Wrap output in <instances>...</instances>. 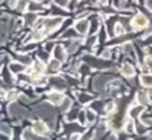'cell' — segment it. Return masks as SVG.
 Masks as SVG:
<instances>
[{"instance_id": "1", "label": "cell", "mask_w": 152, "mask_h": 140, "mask_svg": "<svg viewBox=\"0 0 152 140\" xmlns=\"http://www.w3.org/2000/svg\"><path fill=\"white\" fill-rule=\"evenodd\" d=\"M132 24H134L135 28H144V27H147L148 24V19L145 18L143 13H139V15L135 16V19L132 20Z\"/></svg>"}, {"instance_id": "2", "label": "cell", "mask_w": 152, "mask_h": 140, "mask_svg": "<svg viewBox=\"0 0 152 140\" xmlns=\"http://www.w3.org/2000/svg\"><path fill=\"white\" fill-rule=\"evenodd\" d=\"M32 130H34V132H36L37 135H43V133L47 132L48 128L44 122H35L34 125H32Z\"/></svg>"}, {"instance_id": "3", "label": "cell", "mask_w": 152, "mask_h": 140, "mask_svg": "<svg viewBox=\"0 0 152 140\" xmlns=\"http://www.w3.org/2000/svg\"><path fill=\"white\" fill-rule=\"evenodd\" d=\"M10 114L12 115V116H16V117L26 116V112H24V109L20 108L18 104H12V106L10 107Z\"/></svg>"}, {"instance_id": "4", "label": "cell", "mask_w": 152, "mask_h": 140, "mask_svg": "<svg viewBox=\"0 0 152 140\" xmlns=\"http://www.w3.org/2000/svg\"><path fill=\"white\" fill-rule=\"evenodd\" d=\"M52 53H53V58L58 59L59 61H61V60L66 59V52H64V48L61 47V45H56V47L53 48Z\"/></svg>"}, {"instance_id": "5", "label": "cell", "mask_w": 152, "mask_h": 140, "mask_svg": "<svg viewBox=\"0 0 152 140\" xmlns=\"http://www.w3.org/2000/svg\"><path fill=\"white\" fill-rule=\"evenodd\" d=\"M75 29L79 32V34L84 35L87 31H88V21L87 20H79L77 23L75 24Z\"/></svg>"}, {"instance_id": "6", "label": "cell", "mask_w": 152, "mask_h": 140, "mask_svg": "<svg viewBox=\"0 0 152 140\" xmlns=\"http://www.w3.org/2000/svg\"><path fill=\"white\" fill-rule=\"evenodd\" d=\"M111 80V76H107V75H103V76H99L97 79H95V88L96 90H100V88L104 87V84L107 82Z\"/></svg>"}, {"instance_id": "7", "label": "cell", "mask_w": 152, "mask_h": 140, "mask_svg": "<svg viewBox=\"0 0 152 140\" xmlns=\"http://www.w3.org/2000/svg\"><path fill=\"white\" fill-rule=\"evenodd\" d=\"M121 72H123V75L126 77H132L135 75V69L132 66H129V64H124L123 68H121Z\"/></svg>"}, {"instance_id": "8", "label": "cell", "mask_w": 152, "mask_h": 140, "mask_svg": "<svg viewBox=\"0 0 152 140\" xmlns=\"http://www.w3.org/2000/svg\"><path fill=\"white\" fill-rule=\"evenodd\" d=\"M10 71L13 74H20L24 71V66L21 63H11L10 64Z\"/></svg>"}, {"instance_id": "9", "label": "cell", "mask_w": 152, "mask_h": 140, "mask_svg": "<svg viewBox=\"0 0 152 140\" xmlns=\"http://www.w3.org/2000/svg\"><path fill=\"white\" fill-rule=\"evenodd\" d=\"M60 23H61V19H60V18L50 19V20H47V27H48L50 29H55V28H58Z\"/></svg>"}, {"instance_id": "10", "label": "cell", "mask_w": 152, "mask_h": 140, "mask_svg": "<svg viewBox=\"0 0 152 140\" xmlns=\"http://www.w3.org/2000/svg\"><path fill=\"white\" fill-rule=\"evenodd\" d=\"M61 100H64L63 96H61V93H59V92H53V93H51V95H50V101H51V103H53V104H59Z\"/></svg>"}, {"instance_id": "11", "label": "cell", "mask_w": 152, "mask_h": 140, "mask_svg": "<svg viewBox=\"0 0 152 140\" xmlns=\"http://www.w3.org/2000/svg\"><path fill=\"white\" fill-rule=\"evenodd\" d=\"M43 72H44V66L42 63H36L34 66V68H32V74L34 75H42Z\"/></svg>"}, {"instance_id": "12", "label": "cell", "mask_w": 152, "mask_h": 140, "mask_svg": "<svg viewBox=\"0 0 152 140\" xmlns=\"http://www.w3.org/2000/svg\"><path fill=\"white\" fill-rule=\"evenodd\" d=\"M143 111V106H137V107H134V108L129 111V116L131 117H137Z\"/></svg>"}, {"instance_id": "13", "label": "cell", "mask_w": 152, "mask_h": 140, "mask_svg": "<svg viewBox=\"0 0 152 140\" xmlns=\"http://www.w3.org/2000/svg\"><path fill=\"white\" fill-rule=\"evenodd\" d=\"M142 83L145 85V87H152V75H143Z\"/></svg>"}, {"instance_id": "14", "label": "cell", "mask_w": 152, "mask_h": 140, "mask_svg": "<svg viewBox=\"0 0 152 140\" xmlns=\"http://www.w3.org/2000/svg\"><path fill=\"white\" fill-rule=\"evenodd\" d=\"M48 68L51 69V71H58L59 68H60V61L58 60V59H53V60L50 61V67Z\"/></svg>"}, {"instance_id": "15", "label": "cell", "mask_w": 152, "mask_h": 140, "mask_svg": "<svg viewBox=\"0 0 152 140\" xmlns=\"http://www.w3.org/2000/svg\"><path fill=\"white\" fill-rule=\"evenodd\" d=\"M126 131L128 133H134L135 132V124H134V122H132L131 119L127 120V123H126Z\"/></svg>"}, {"instance_id": "16", "label": "cell", "mask_w": 152, "mask_h": 140, "mask_svg": "<svg viewBox=\"0 0 152 140\" xmlns=\"http://www.w3.org/2000/svg\"><path fill=\"white\" fill-rule=\"evenodd\" d=\"M86 116H87V122H89V123H92L95 119H96V114L92 112L91 109H87L86 111Z\"/></svg>"}, {"instance_id": "17", "label": "cell", "mask_w": 152, "mask_h": 140, "mask_svg": "<svg viewBox=\"0 0 152 140\" xmlns=\"http://www.w3.org/2000/svg\"><path fill=\"white\" fill-rule=\"evenodd\" d=\"M137 99L140 100V103L142 104H145V103H148V96H147V93H144V92H139L137 93Z\"/></svg>"}, {"instance_id": "18", "label": "cell", "mask_w": 152, "mask_h": 140, "mask_svg": "<svg viewBox=\"0 0 152 140\" xmlns=\"http://www.w3.org/2000/svg\"><path fill=\"white\" fill-rule=\"evenodd\" d=\"M79 100H80L81 103H87V101L91 100V96L86 95V93H80V95H79Z\"/></svg>"}, {"instance_id": "19", "label": "cell", "mask_w": 152, "mask_h": 140, "mask_svg": "<svg viewBox=\"0 0 152 140\" xmlns=\"http://www.w3.org/2000/svg\"><path fill=\"white\" fill-rule=\"evenodd\" d=\"M69 107H71V100H68V99H64L63 104H61V108H63V111H67Z\"/></svg>"}, {"instance_id": "20", "label": "cell", "mask_w": 152, "mask_h": 140, "mask_svg": "<svg viewBox=\"0 0 152 140\" xmlns=\"http://www.w3.org/2000/svg\"><path fill=\"white\" fill-rule=\"evenodd\" d=\"M69 0H55V4L60 5V7H67Z\"/></svg>"}, {"instance_id": "21", "label": "cell", "mask_w": 152, "mask_h": 140, "mask_svg": "<svg viewBox=\"0 0 152 140\" xmlns=\"http://www.w3.org/2000/svg\"><path fill=\"white\" fill-rule=\"evenodd\" d=\"M145 64H147L148 69H150V71H151V74H152V56H148V58H147V60H145Z\"/></svg>"}, {"instance_id": "22", "label": "cell", "mask_w": 152, "mask_h": 140, "mask_svg": "<svg viewBox=\"0 0 152 140\" xmlns=\"http://www.w3.org/2000/svg\"><path fill=\"white\" fill-rule=\"evenodd\" d=\"M97 26H99V23H97L96 20H94V21H92V27H91V34H95V32H96V29H97Z\"/></svg>"}, {"instance_id": "23", "label": "cell", "mask_w": 152, "mask_h": 140, "mask_svg": "<svg viewBox=\"0 0 152 140\" xmlns=\"http://www.w3.org/2000/svg\"><path fill=\"white\" fill-rule=\"evenodd\" d=\"M115 32H116V34H118V35H121V34H123V32H124L123 27H121V26H119V24H118V26L115 27Z\"/></svg>"}, {"instance_id": "24", "label": "cell", "mask_w": 152, "mask_h": 140, "mask_svg": "<svg viewBox=\"0 0 152 140\" xmlns=\"http://www.w3.org/2000/svg\"><path fill=\"white\" fill-rule=\"evenodd\" d=\"M29 8L34 11H37V9H42V5H37V3H32V4L29 5Z\"/></svg>"}, {"instance_id": "25", "label": "cell", "mask_w": 152, "mask_h": 140, "mask_svg": "<svg viewBox=\"0 0 152 140\" xmlns=\"http://www.w3.org/2000/svg\"><path fill=\"white\" fill-rule=\"evenodd\" d=\"M24 7H26V0H21V1L19 3V9L23 11V9H24Z\"/></svg>"}, {"instance_id": "26", "label": "cell", "mask_w": 152, "mask_h": 140, "mask_svg": "<svg viewBox=\"0 0 152 140\" xmlns=\"http://www.w3.org/2000/svg\"><path fill=\"white\" fill-rule=\"evenodd\" d=\"M1 130L4 131L3 133H11V130H8V127H7L5 124H3V125H1Z\"/></svg>"}, {"instance_id": "27", "label": "cell", "mask_w": 152, "mask_h": 140, "mask_svg": "<svg viewBox=\"0 0 152 140\" xmlns=\"http://www.w3.org/2000/svg\"><path fill=\"white\" fill-rule=\"evenodd\" d=\"M35 19H36V16L32 13V15H28V23H32V21H35Z\"/></svg>"}, {"instance_id": "28", "label": "cell", "mask_w": 152, "mask_h": 140, "mask_svg": "<svg viewBox=\"0 0 152 140\" xmlns=\"http://www.w3.org/2000/svg\"><path fill=\"white\" fill-rule=\"evenodd\" d=\"M32 140H48V139L42 138V136H32Z\"/></svg>"}, {"instance_id": "29", "label": "cell", "mask_w": 152, "mask_h": 140, "mask_svg": "<svg viewBox=\"0 0 152 140\" xmlns=\"http://www.w3.org/2000/svg\"><path fill=\"white\" fill-rule=\"evenodd\" d=\"M147 7L148 9H152V0H147Z\"/></svg>"}, {"instance_id": "30", "label": "cell", "mask_w": 152, "mask_h": 140, "mask_svg": "<svg viewBox=\"0 0 152 140\" xmlns=\"http://www.w3.org/2000/svg\"><path fill=\"white\" fill-rule=\"evenodd\" d=\"M110 55H111V53H110V51H105V52L103 53V56H104V58H110Z\"/></svg>"}, {"instance_id": "31", "label": "cell", "mask_w": 152, "mask_h": 140, "mask_svg": "<svg viewBox=\"0 0 152 140\" xmlns=\"http://www.w3.org/2000/svg\"><path fill=\"white\" fill-rule=\"evenodd\" d=\"M79 139H80L79 135H72V138H71V140H79Z\"/></svg>"}, {"instance_id": "32", "label": "cell", "mask_w": 152, "mask_h": 140, "mask_svg": "<svg viewBox=\"0 0 152 140\" xmlns=\"http://www.w3.org/2000/svg\"><path fill=\"white\" fill-rule=\"evenodd\" d=\"M150 136H151V138H152V132H151V133H150Z\"/></svg>"}]
</instances>
